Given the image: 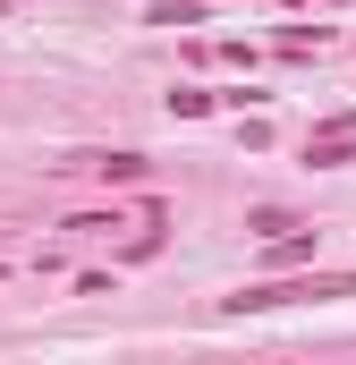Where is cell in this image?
Wrapping results in <instances>:
<instances>
[{"label": "cell", "mask_w": 356, "mask_h": 365, "mask_svg": "<svg viewBox=\"0 0 356 365\" xmlns=\"http://www.w3.org/2000/svg\"><path fill=\"white\" fill-rule=\"evenodd\" d=\"M323 43H331L323 26H288V34H280V51H288V60H305V51H323Z\"/></svg>", "instance_id": "277c9868"}, {"label": "cell", "mask_w": 356, "mask_h": 365, "mask_svg": "<svg viewBox=\"0 0 356 365\" xmlns=\"http://www.w3.org/2000/svg\"><path fill=\"white\" fill-rule=\"evenodd\" d=\"M305 255H314V238H297V230H280V238H271V264H280V272H288V264H305Z\"/></svg>", "instance_id": "5b68a950"}, {"label": "cell", "mask_w": 356, "mask_h": 365, "mask_svg": "<svg viewBox=\"0 0 356 365\" xmlns=\"http://www.w3.org/2000/svg\"><path fill=\"white\" fill-rule=\"evenodd\" d=\"M170 110H178V119H204V110H212V93H204V86H178Z\"/></svg>", "instance_id": "8992f818"}, {"label": "cell", "mask_w": 356, "mask_h": 365, "mask_svg": "<svg viewBox=\"0 0 356 365\" xmlns=\"http://www.w3.org/2000/svg\"><path fill=\"white\" fill-rule=\"evenodd\" d=\"M305 162H314V170H340V162H356V119H323V128L305 136Z\"/></svg>", "instance_id": "7a4b0ae2"}, {"label": "cell", "mask_w": 356, "mask_h": 365, "mask_svg": "<svg viewBox=\"0 0 356 365\" xmlns=\"http://www.w3.org/2000/svg\"><path fill=\"white\" fill-rule=\"evenodd\" d=\"M356 297V272H314V280H255L238 297H221V314H280V306H331Z\"/></svg>", "instance_id": "6da1fadb"}, {"label": "cell", "mask_w": 356, "mask_h": 365, "mask_svg": "<svg viewBox=\"0 0 356 365\" xmlns=\"http://www.w3.org/2000/svg\"><path fill=\"white\" fill-rule=\"evenodd\" d=\"M85 170H102V179H119V187H136L153 162H145V153H85Z\"/></svg>", "instance_id": "3957f363"}]
</instances>
